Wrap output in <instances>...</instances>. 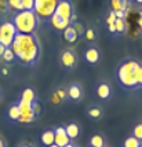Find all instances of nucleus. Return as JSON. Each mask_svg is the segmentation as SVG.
I'll return each mask as SVG.
<instances>
[{"mask_svg":"<svg viewBox=\"0 0 142 147\" xmlns=\"http://www.w3.org/2000/svg\"><path fill=\"white\" fill-rule=\"evenodd\" d=\"M10 48L13 50L15 59L24 66L36 65L41 54V47L36 34L17 33Z\"/></svg>","mask_w":142,"mask_h":147,"instance_id":"1","label":"nucleus"},{"mask_svg":"<svg viewBox=\"0 0 142 147\" xmlns=\"http://www.w3.org/2000/svg\"><path fill=\"white\" fill-rule=\"evenodd\" d=\"M141 63L134 58H127L120 62L116 70V80L120 84V87L127 91L138 90V85L135 81V71L138 65Z\"/></svg>","mask_w":142,"mask_h":147,"instance_id":"2","label":"nucleus"},{"mask_svg":"<svg viewBox=\"0 0 142 147\" xmlns=\"http://www.w3.org/2000/svg\"><path fill=\"white\" fill-rule=\"evenodd\" d=\"M18 33L24 34H35L37 26H39V18L33 10H22L13 14L11 21Z\"/></svg>","mask_w":142,"mask_h":147,"instance_id":"3","label":"nucleus"},{"mask_svg":"<svg viewBox=\"0 0 142 147\" xmlns=\"http://www.w3.org/2000/svg\"><path fill=\"white\" fill-rule=\"evenodd\" d=\"M59 0H35L33 11L36 13L39 21H47L55 13V8Z\"/></svg>","mask_w":142,"mask_h":147,"instance_id":"4","label":"nucleus"},{"mask_svg":"<svg viewBox=\"0 0 142 147\" xmlns=\"http://www.w3.org/2000/svg\"><path fill=\"white\" fill-rule=\"evenodd\" d=\"M17 33L18 32H17V29L11 21H3L0 24V43L6 48H10Z\"/></svg>","mask_w":142,"mask_h":147,"instance_id":"5","label":"nucleus"},{"mask_svg":"<svg viewBox=\"0 0 142 147\" xmlns=\"http://www.w3.org/2000/svg\"><path fill=\"white\" fill-rule=\"evenodd\" d=\"M18 107H20V111H21V115L20 118H18V122H22V124H31L36 120V115L33 113L32 110V103L29 102H25V100H22L20 99L18 102Z\"/></svg>","mask_w":142,"mask_h":147,"instance_id":"6","label":"nucleus"},{"mask_svg":"<svg viewBox=\"0 0 142 147\" xmlns=\"http://www.w3.org/2000/svg\"><path fill=\"white\" fill-rule=\"evenodd\" d=\"M55 14L59 15L61 18L71 21L72 17L75 15V10H73V3L71 0H59L57 8H55Z\"/></svg>","mask_w":142,"mask_h":147,"instance_id":"7","label":"nucleus"},{"mask_svg":"<svg viewBox=\"0 0 142 147\" xmlns=\"http://www.w3.org/2000/svg\"><path fill=\"white\" fill-rule=\"evenodd\" d=\"M59 62H61V65H62V67H65V69H68V70L73 69V67L77 65L76 52L73 51V50H71V48L64 50L62 54H61V57H59Z\"/></svg>","mask_w":142,"mask_h":147,"instance_id":"8","label":"nucleus"},{"mask_svg":"<svg viewBox=\"0 0 142 147\" xmlns=\"http://www.w3.org/2000/svg\"><path fill=\"white\" fill-rule=\"evenodd\" d=\"M54 132H55V139H54V144H57L58 147H64L66 144H69L71 143V139H69V136L66 134V129L65 127H57V128L54 129Z\"/></svg>","mask_w":142,"mask_h":147,"instance_id":"9","label":"nucleus"},{"mask_svg":"<svg viewBox=\"0 0 142 147\" xmlns=\"http://www.w3.org/2000/svg\"><path fill=\"white\" fill-rule=\"evenodd\" d=\"M84 59H86V62L88 65H97L99 62V59H101V52L98 50L97 47H88L86 51H84Z\"/></svg>","mask_w":142,"mask_h":147,"instance_id":"10","label":"nucleus"},{"mask_svg":"<svg viewBox=\"0 0 142 147\" xmlns=\"http://www.w3.org/2000/svg\"><path fill=\"white\" fill-rule=\"evenodd\" d=\"M48 24H50V25H51L52 28L55 29V30H61V32H64L65 29L71 25V21L61 18L59 15H57V14L54 13L51 18L48 19Z\"/></svg>","mask_w":142,"mask_h":147,"instance_id":"11","label":"nucleus"},{"mask_svg":"<svg viewBox=\"0 0 142 147\" xmlns=\"http://www.w3.org/2000/svg\"><path fill=\"white\" fill-rule=\"evenodd\" d=\"M66 92H68V98L71 100H80L83 98V88H82L80 84H76V83L71 84Z\"/></svg>","mask_w":142,"mask_h":147,"instance_id":"12","label":"nucleus"},{"mask_svg":"<svg viewBox=\"0 0 142 147\" xmlns=\"http://www.w3.org/2000/svg\"><path fill=\"white\" fill-rule=\"evenodd\" d=\"M112 95V90L108 83H99L97 87V96L102 100H108Z\"/></svg>","mask_w":142,"mask_h":147,"instance_id":"13","label":"nucleus"},{"mask_svg":"<svg viewBox=\"0 0 142 147\" xmlns=\"http://www.w3.org/2000/svg\"><path fill=\"white\" fill-rule=\"evenodd\" d=\"M54 139H55V132H54V129H46L44 132L41 134V136H40V140H41V143H43L44 147L54 144Z\"/></svg>","mask_w":142,"mask_h":147,"instance_id":"14","label":"nucleus"},{"mask_svg":"<svg viewBox=\"0 0 142 147\" xmlns=\"http://www.w3.org/2000/svg\"><path fill=\"white\" fill-rule=\"evenodd\" d=\"M65 129H66V134H68V136H69L71 140L77 139L79 135H80V127H79V124H76V122L68 124V125L65 127Z\"/></svg>","mask_w":142,"mask_h":147,"instance_id":"15","label":"nucleus"},{"mask_svg":"<svg viewBox=\"0 0 142 147\" xmlns=\"http://www.w3.org/2000/svg\"><path fill=\"white\" fill-rule=\"evenodd\" d=\"M62 34H64V38L68 41V43H75L76 40H77V33H76V30L73 29V26L69 25L66 29H65L64 32H62Z\"/></svg>","mask_w":142,"mask_h":147,"instance_id":"16","label":"nucleus"},{"mask_svg":"<svg viewBox=\"0 0 142 147\" xmlns=\"http://www.w3.org/2000/svg\"><path fill=\"white\" fill-rule=\"evenodd\" d=\"M7 115H8V118L11 120V121H17L18 122V118H20L21 115V111H20V107H18V105L15 103V105H11L8 110H7Z\"/></svg>","mask_w":142,"mask_h":147,"instance_id":"17","label":"nucleus"},{"mask_svg":"<svg viewBox=\"0 0 142 147\" xmlns=\"http://www.w3.org/2000/svg\"><path fill=\"white\" fill-rule=\"evenodd\" d=\"M20 99H22V100H25V102H29L32 103L36 100V94H35V91L32 90V88H25V90L21 92V98Z\"/></svg>","mask_w":142,"mask_h":147,"instance_id":"18","label":"nucleus"},{"mask_svg":"<svg viewBox=\"0 0 142 147\" xmlns=\"http://www.w3.org/2000/svg\"><path fill=\"white\" fill-rule=\"evenodd\" d=\"M7 7H8V11H13V13L22 11V0H7Z\"/></svg>","mask_w":142,"mask_h":147,"instance_id":"19","label":"nucleus"},{"mask_svg":"<svg viewBox=\"0 0 142 147\" xmlns=\"http://www.w3.org/2000/svg\"><path fill=\"white\" fill-rule=\"evenodd\" d=\"M142 144L141 140H138L137 138H134L132 135L131 136H128L126 140H124V143H123V147H139Z\"/></svg>","mask_w":142,"mask_h":147,"instance_id":"20","label":"nucleus"},{"mask_svg":"<svg viewBox=\"0 0 142 147\" xmlns=\"http://www.w3.org/2000/svg\"><path fill=\"white\" fill-rule=\"evenodd\" d=\"M90 146L94 147H105V140L101 135H94L90 139Z\"/></svg>","mask_w":142,"mask_h":147,"instance_id":"21","label":"nucleus"},{"mask_svg":"<svg viewBox=\"0 0 142 147\" xmlns=\"http://www.w3.org/2000/svg\"><path fill=\"white\" fill-rule=\"evenodd\" d=\"M87 114L90 115L92 120H98V118H101V115H102V110L97 107V106H94V107H90L88 111H87Z\"/></svg>","mask_w":142,"mask_h":147,"instance_id":"22","label":"nucleus"},{"mask_svg":"<svg viewBox=\"0 0 142 147\" xmlns=\"http://www.w3.org/2000/svg\"><path fill=\"white\" fill-rule=\"evenodd\" d=\"M115 26H116V33L126 32V21H124V18H117L115 21Z\"/></svg>","mask_w":142,"mask_h":147,"instance_id":"23","label":"nucleus"},{"mask_svg":"<svg viewBox=\"0 0 142 147\" xmlns=\"http://www.w3.org/2000/svg\"><path fill=\"white\" fill-rule=\"evenodd\" d=\"M84 37H86V40L87 41H94L95 38H97V34H95V30L92 29V28H87L86 29V32H84L83 34Z\"/></svg>","mask_w":142,"mask_h":147,"instance_id":"24","label":"nucleus"},{"mask_svg":"<svg viewBox=\"0 0 142 147\" xmlns=\"http://www.w3.org/2000/svg\"><path fill=\"white\" fill-rule=\"evenodd\" d=\"M72 26H73V29L76 30V33H77V36L80 37V36H83L84 34V32H86V28H84V25L82 24V22H73L72 24Z\"/></svg>","mask_w":142,"mask_h":147,"instance_id":"25","label":"nucleus"},{"mask_svg":"<svg viewBox=\"0 0 142 147\" xmlns=\"http://www.w3.org/2000/svg\"><path fill=\"white\" fill-rule=\"evenodd\" d=\"M135 81H137V85L138 88H142V63L138 65L137 67V71H135Z\"/></svg>","mask_w":142,"mask_h":147,"instance_id":"26","label":"nucleus"},{"mask_svg":"<svg viewBox=\"0 0 142 147\" xmlns=\"http://www.w3.org/2000/svg\"><path fill=\"white\" fill-rule=\"evenodd\" d=\"M132 136L137 138L138 140L142 142V122L137 124L135 127H134V129H132Z\"/></svg>","mask_w":142,"mask_h":147,"instance_id":"27","label":"nucleus"},{"mask_svg":"<svg viewBox=\"0 0 142 147\" xmlns=\"http://www.w3.org/2000/svg\"><path fill=\"white\" fill-rule=\"evenodd\" d=\"M1 59H4L6 62H13L14 59H15V55H14V52L11 48H6V51L3 54V58Z\"/></svg>","mask_w":142,"mask_h":147,"instance_id":"28","label":"nucleus"},{"mask_svg":"<svg viewBox=\"0 0 142 147\" xmlns=\"http://www.w3.org/2000/svg\"><path fill=\"white\" fill-rule=\"evenodd\" d=\"M110 7H112V11H115V13L122 11V0H110Z\"/></svg>","mask_w":142,"mask_h":147,"instance_id":"29","label":"nucleus"},{"mask_svg":"<svg viewBox=\"0 0 142 147\" xmlns=\"http://www.w3.org/2000/svg\"><path fill=\"white\" fill-rule=\"evenodd\" d=\"M32 110H33V113H35V115H36V117H39L40 113H41V105H40L37 100L32 102Z\"/></svg>","mask_w":142,"mask_h":147,"instance_id":"30","label":"nucleus"},{"mask_svg":"<svg viewBox=\"0 0 142 147\" xmlns=\"http://www.w3.org/2000/svg\"><path fill=\"white\" fill-rule=\"evenodd\" d=\"M35 0H22V10H33Z\"/></svg>","mask_w":142,"mask_h":147,"instance_id":"31","label":"nucleus"},{"mask_svg":"<svg viewBox=\"0 0 142 147\" xmlns=\"http://www.w3.org/2000/svg\"><path fill=\"white\" fill-rule=\"evenodd\" d=\"M116 19H117L116 13L110 10L109 14H108V18H106V24H108V25H112V24H115V21H116Z\"/></svg>","mask_w":142,"mask_h":147,"instance_id":"32","label":"nucleus"},{"mask_svg":"<svg viewBox=\"0 0 142 147\" xmlns=\"http://www.w3.org/2000/svg\"><path fill=\"white\" fill-rule=\"evenodd\" d=\"M54 92L59 96V99H61V100H64V99H66V98H68V92H66L64 88H58V90H55Z\"/></svg>","mask_w":142,"mask_h":147,"instance_id":"33","label":"nucleus"},{"mask_svg":"<svg viewBox=\"0 0 142 147\" xmlns=\"http://www.w3.org/2000/svg\"><path fill=\"white\" fill-rule=\"evenodd\" d=\"M8 11V7H7V0H0V15H4Z\"/></svg>","mask_w":142,"mask_h":147,"instance_id":"34","label":"nucleus"},{"mask_svg":"<svg viewBox=\"0 0 142 147\" xmlns=\"http://www.w3.org/2000/svg\"><path fill=\"white\" fill-rule=\"evenodd\" d=\"M51 102L52 105H59V103L62 102L61 99H59V96L55 94V92H52V95H51Z\"/></svg>","mask_w":142,"mask_h":147,"instance_id":"35","label":"nucleus"},{"mask_svg":"<svg viewBox=\"0 0 142 147\" xmlns=\"http://www.w3.org/2000/svg\"><path fill=\"white\" fill-rule=\"evenodd\" d=\"M17 147H35V144H32L31 142H22V143H20Z\"/></svg>","mask_w":142,"mask_h":147,"instance_id":"36","label":"nucleus"},{"mask_svg":"<svg viewBox=\"0 0 142 147\" xmlns=\"http://www.w3.org/2000/svg\"><path fill=\"white\" fill-rule=\"evenodd\" d=\"M108 29H109L110 33H116V26H115V24H112V25H108Z\"/></svg>","mask_w":142,"mask_h":147,"instance_id":"37","label":"nucleus"},{"mask_svg":"<svg viewBox=\"0 0 142 147\" xmlns=\"http://www.w3.org/2000/svg\"><path fill=\"white\" fill-rule=\"evenodd\" d=\"M4 51H6V47L0 43V58H3V54H4Z\"/></svg>","mask_w":142,"mask_h":147,"instance_id":"38","label":"nucleus"},{"mask_svg":"<svg viewBox=\"0 0 142 147\" xmlns=\"http://www.w3.org/2000/svg\"><path fill=\"white\" fill-rule=\"evenodd\" d=\"M0 147H7V144H6V142H4V139L0 136Z\"/></svg>","mask_w":142,"mask_h":147,"instance_id":"39","label":"nucleus"},{"mask_svg":"<svg viewBox=\"0 0 142 147\" xmlns=\"http://www.w3.org/2000/svg\"><path fill=\"white\" fill-rule=\"evenodd\" d=\"M1 73H3L4 76H7V74H8V69H6V67H3V69H1Z\"/></svg>","mask_w":142,"mask_h":147,"instance_id":"40","label":"nucleus"},{"mask_svg":"<svg viewBox=\"0 0 142 147\" xmlns=\"http://www.w3.org/2000/svg\"><path fill=\"white\" fill-rule=\"evenodd\" d=\"M64 147H75V144H72V143H69V144H66V146H64Z\"/></svg>","mask_w":142,"mask_h":147,"instance_id":"41","label":"nucleus"},{"mask_svg":"<svg viewBox=\"0 0 142 147\" xmlns=\"http://www.w3.org/2000/svg\"><path fill=\"white\" fill-rule=\"evenodd\" d=\"M47 147H58L57 144H51V146H47Z\"/></svg>","mask_w":142,"mask_h":147,"instance_id":"42","label":"nucleus"},{"mask_svg":"<svg viewBox=\"0 0 142 147\" xmlns=\"http://www.w3.org/2000/svg\"><path fill=\"white\" fill-rule=\"evenodd\" d=\"M0 100H1V91H0Z\"/></svg>","mask_w":142,"mask_h":147,"instance_id":"43","label":"nucleus"},{"mask_svg":"<svg viewBox=\"0 0 142 147\" xmlns=\"http://www.w3.org/2000/svg\"><path fill=\"white\" fill-rule=\"evenodd\" d=\"M128 1H135V0H128Z\"/></svg>","mask_w":142,"mask_h":147,"instance_id":"44","label":"nucleus"},{"mask_svg":"<svg viewBox=\"0 0 142 147\" xmlns=\"http://www.w3.org/2000/svg\"><path fill=\"white\" fill-rule=\"evenodd\" d=\"M75 147H79V146H75Z\"/></svg>","mask_w":142,"mask_h":147,"instance_id":"45","label":"nucleus"},{"mask_svg":"<svg viewBox=\"0 0 142 147\" xmlns=\"http://www.w3.org/2000/svg\"><path fill=\"white\" fill-rule=\"evenodd\" d=\"M90 147H94V146H90Z\"/></svg>","mask_w":142,"mask_h":147,"instance_id":"46","label":"nucleus"},{"mask_svg":"<svg viewBox=\"0 0 142 147\" xmlns=\"http://www.w3.org/2000/svg\"><path fill=\"white\" fill-rule=\"evenodd\" d=\"M139 147H142V144H141V146H139Z\"/></svg>","mask_w":142,"mask_h":147,"instance_id":"47","label":"nucleus"},{"mask_svg":"<svg viewBox=\"0 0 142 147\" xmlns=\"http://www.w3.org/2000/svg\"><path fill=\"white\" fill-rule=\"evenodd\" d=\"M141 6H142V4H141Z\"/></svg>","mask_w":142,"mask_h":147,"instance_id":"48","label":"nucleus"}]
</instances>
